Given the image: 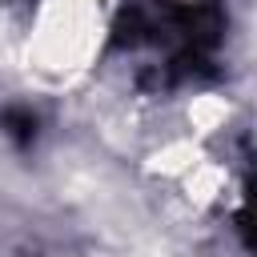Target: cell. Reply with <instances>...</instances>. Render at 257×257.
Returning a JSON list of instances; mask_svg holds the SVG:
<instances>
[{"instance_id": "obj_1", "label": "cell", "mask_w": 257, "mask_h": 257, "mask_svg": "<svg viewBox=\"0 0 257 257\" xmlns=\"http://www.w3.org/2000/svg\"><path fill=\"white\" fill-rule=\"evenodd\" d=\"M8 133L16 137V141H32V133H36V120L28 116V112H8Z\"/></svg>"}]
</instances>
